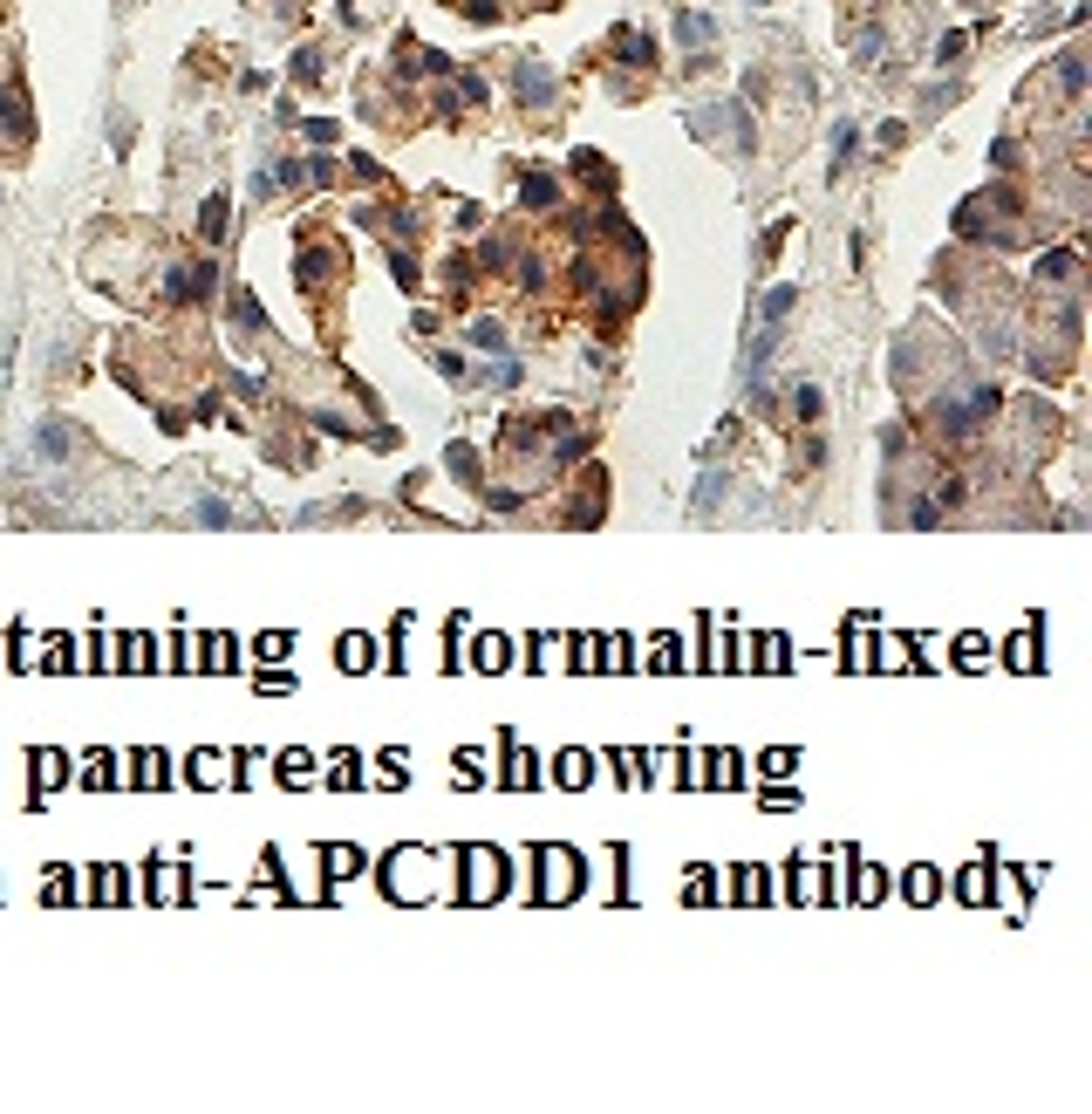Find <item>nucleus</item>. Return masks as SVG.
<instances>
[{"label":"nucleus","instance_id":"f257e3e1","mask_svg":"<svg viewBox=\"0 0 1092 1114\" xmlns=\"http://www.w3.org/2000/svg\"><path fill=\"white\" fill-rule=\"evenodd\" d=\"M369 656H376L369 636H348V643H342V664H348V670H369Z\"/></svg>","mask_w":1092,"mask_h":1114},{"label":"nucleus","instance_id":"f03ea898","mask_svg":"<svg viewBox=\"0 0 1092 1114\" xmlns=\"http://www.w3.org/2000/svg\"><path fill=\"white\" fill-rule=\"evenodd\" d=\"M205 239H219L226 233V198H205V226H198Z\"/></svg>","mask_w":1092,"mask_h":1114}]
</instances>
